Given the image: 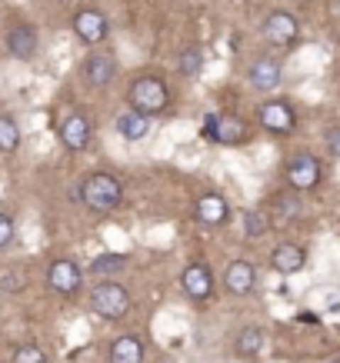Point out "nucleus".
I'll use <instances>...</instances> for the list:
<instances>
[{
	"label": "nucleus",
	"instance_id": "nucleus-21",
	"mask_svg": "<svg viewBox=\"0 0 340 363\" xmlns=\"http://www.w3.org/2000/svg\"><path fill=\"white\" fill-rule=\"evenodd\" d=\"M127 253H100V257H94L90 260V274L100 277V280H110L114 274H121V270H127Z\"/></svg>",
	"mask_w": 340,
	"mask_h": 363
},
{
	"label": "nucleus",
	"instance_id": "nucleus-6",
	"mask_svg": "<svg viewBox=\"0 0 340 363\" xmlns=\"http://www.w3.org/2000/svg\"><path fill=\"white\" fill-rule=\"evenodd\" d=\"M80 284H84V270H80L74 260H67V257L50 260V267H47V286H50L54 294H60V297H74V294L80 290Z\"/></svg>",
	"mask_w": 340,
	"mask_h": 363
},
{
	"label": "nucleus",
	"instance_id": "nucleus-18",
	"mask_svg": "<svg viewBox=\"0 0 340 363\" xmlns=\"http://www.w3.org/2000/svg\"><path fill=\"white\" fill-rule=\"evenodd\" d=\"M110 363H143V343L137 333H124L110 343Z\"/></svg>",
	"mask_w": 340,
	"mask_h": 363
},
{
	"label": "nucleus",
	"instance_id": "nucleus-22",
	"mask_svg": "<svg viewBox=\"0 0 340 363\" xmlns=\"http://www.w3.org/2000/svg\"><path fill=\"white\" fill-rule=\"evenodd\" d=\"M21 147V123L11 113H0V154H13Z\"/></svg>",
	"mask_w": 340,
	"mask_h": 363
},
{
	"label": "nucleus",
	"instance_id": "nucleus-24",
	"mask_svg": "<svg viewBox=\"0 0 340 363\" xmlns=\"http://www.w3.org/2000/svg\"><path fill=\"white\" fill-rule=\"evenodd\" d=\"M270 227V213L267 210H243V233L247 237H263Z\"/></svg>",
	"mask_w": 340,
	"mask_h": 363
},
{
	"label": "nucleus",
	"instance_id": "nucleus-29",
	"mask_svg": "<svg viewBox=\"0 0 340 363\" xmlns=\"http://www.w3.org/2000/svg\"><path fill=\"white\" fill-rule=\"evenodd\" d=\"M330 363H340V360H330Z\"/></svg>",
	"mask_w": 340,
	"mask_h": 363
},
{
	"label": "nucleus",
	"instance_id": "nucleus-10",
	"mask_svg": "<svg viewBox=\"0 0 340 363\" xmlns=\"http://www.w3.org/2000/svg\"><path fill=\"white\" fill-rule=\"evenodd\" d=\"M57 137H60V143H64L70 154H80V150H87V143H90V121L84 113L70 111L64 121L57 123Z\"/></svg>",
	"mask_w": 340,
	"mask_h": 363
},
{
	"label": "nucleus",
	"instance_id": "nucleus-28",
	"mask_svg": "<svg viewBox=\"0 0 340 363\" xmlns=\"http://www.w3.org/2000/svg\"><path fill=\"white\" fill-rule=\"evenodd\" d=\"M327 147H330V150H334V154L340 157V127H334V130L327 133Z\"/></svg>",
	"mask_w": 340,
	"mask_h": 363
},
{
	"label": "nucleus",
	"instance_id": "nucleus-3",
	"mask_svg": "<svg viewBox=\"0 0 340 363\" xmlns=\"http://www.w3.org/2000/svg\"><path fill=\"white\" fill-rule=\"evenodd\" d=\"M90 310L104 320L127 317V310H131V294H127V286L117 284V280H100V284L90 290Z\"/></svg>",
	"mask_w": 340,
	"mask_h": 363
},
{
	"label": "nucleus",
	"instance_id": "nucleus-17",
	"mask_svg": "<svg viewBox=\"0 0 340 363\" xmlns=\"http://www.w3.org/2000/svg\"><path fill=\"white\" fill-rule=\"evenodd\" d=\"M304 264H307V253L300 250L297 243H280V247L270 253V267H274L277 274H284V277L300 274Z\"/></svg>",
	"mask_w": 340,
	"mask_h": 363
},
{
	"label": "nucleus",
	"instance_id": "nucleus-15",
	"mask_svg": "<svg viewBox=\"0 0 340 363\" xmlns=\"http://www.w3.org/2000/svg\"><path fill=\"white\" fill-rule=\"evenodd\" d=\"M107 30H110V23H107V17L100 11H77L74 13V33H77L84 44H104V37H107Z\"/></svg>",
	"mask_w": 340,
	"mask_h": 363
},
{
	"label": "nucleus",
	"instance_id": "nucleus-20",
	"mask_svg": "<svg viewBox=\"0 0 340 363\" xmlns=\"http://www.w3.org/2000/svg\"><path fill=\"white\" fill-rule=\"evenodd\" d=\"M263 343H267V337H263L261 327H243V330L234 337V350H237V357H261Z\"/></svg>",
	"mask_w": 340,
	"mask_h": 363
},
{
	"label": "nucleus",
	"instance_id": "nucleus-27",
	"mask_svg": "<svg viewBox=\"0 0 340 363\" xmlns=\"http://www.w3.org/2000/svg\"><path fill=\"white\" fill-rule=\"evenodd\" d=\"M277 210H280V220H294L300 203H297L294 194H280V197H277Z\"/></svg>",
	"mask_w": 340,
	"mask_h": 363
},
{
	"label": "nucleus",
	"instance_id": "nucleus-25",
	"mask_svg": "<svg viewBox=\"0 0 340 363\" xmlns=\"http://www.w3.org/2000/svg\"><path fill=\"white\" fill-rule=\"evenodd\" d=\"M11 363H47V353L40 343H21V347L13 350Z\"/></svg>",
	"mask_w": 340,
	"mask_h": 363
},
{
	"label": "nucleus",
	"instance_id": "nucleus-23",
	"mask_svg": "<svg viewBox=\"0 0 340 363\" xmlns=\"http://www.w3.org/2000/svg\"><path fill=\"white\" fill-rule=\"evenodd\" d=\"M200 67H204V54H200V47H184V50L177 54V70H180L184 77H197Z\"/></svg>",
	"mask_w": 340,
	"mask_h": 363
},
{
	"label": "nucleus",
	"instance_id": "nucleus-7",
	"mask_svg": "<svg viewBox=\"0 0 340 363\" xmlns=\"http://www.w3.org/2000/svg\"><path fill=\"white\" fill-rule=\"evenodd\" d=\"M80 77H84L87 87L107 90L110 84H114V77H117V60H114V54H110V50H94V54H87V60L80 67Z\"/></svg>",
	"mask_w": 340,
	"mask_h": 363
},
{
	"label": "nucleus",
	"instance_id": "nucleus-1",
	"mask_svg": "<svg viewBox=\"0 0 340 363\" xmlns=\"http://www.w3.org/2000/svg\"><path fill=\"white\" fill-rule=\"evenodd\" d=\"M80 200H84V207L94 210V213H110V210L121 207L124 187L114 174H107V170H94V174H87L84 177V184H80Z\"/></svg>",
	"mask_w": 340,
	"mask_h": 363
},
{
	"label": "nucleus",
	"instance_id": "nucleus-19",
	"mask_svg": "<svg viewBox=\"0 0 340 363\" xmlns=\"http://www.w3.org/2000/svg\"><path fill=\"white\" fill-rule=\"evenodd\" d=\"M114 127H117V133H121L124 140L137 143V140H143V137H147V130H150V117H143V113H137V111H131V107H127V111L117 117V123H114Z\"/></svg>",
	"mask_w": 340,
	"mask_h": 363
},
{
	"label": "nucleus",
	"instance_id": "nucleus-12",
	"mask_svg": "<svg viewBox=\"0 0 340 363\" xmlns=\"http://www.w3.org/2000/svg\"><path fill=\"white\" fill-rule=\"evenodd\" d=\"M247 80H251L253 90L270 94V90L280 87V80H284V67H280V60H274V57H257V60L247 67Z\"/></svg>",
	"mask_w": 340,
	"mask_h": 363
},
{
	"label": "nucleus",
	"instance_id": "nucleus-9",
	"mask_svg": "<svg viewBox=\"0 0 340 363\" xmlns=\"http://www.w3.org/2000/svg\"><path fill=\"white\" fill-rule=\"evenodd\" d=\"M257 121H261L263 130H270V133H294L297 113L287 100H267V104H261V111H257Z\"/></svg>",
	"mask_w": 340,
	"mask_h": 363
},
{
	"label": "nucleus",
	"instance_id": "nucleus-26",
	"mask_svg": "<svg viewBox=\"0 0 340 363\" xmlns=\"http://www.w3.org/2000/svg\"><path fill=\"white\" fill-rule=\"evenodd\" d=\"M13 237H17V223H13V217L7 210H0V250H7L13 243Z\"/></svg>",
	"mask_w": 340,
	"mask_h": 363
},
{
	"label": "nucleus",
	"instance_id": "nucleus-11",
	"mask_svg": "<svg viewBox=\"0 0 340 363\" xmlns=\"http://www.w3.org/2000/svg\"><path fill=\"white\" fill-rule=\"evenodd\" d=\"M180 286H184V294L190 300H210V294H214V274H210L207 264H200V260H194V264L184 267V274H180Z\"/></svg>",
	"mask_w": 340,
	"mask_h": 363
},
{
	"label": "nucleus",
	"instance_id": "nucleus-16",
	"mask_svg": "<svg viewBox=\"0 0 340 363\" xmlns=\"http://www.w3.org/2000/svg\"><path fill=\"white\" fill-rule=\"evenodd\" d=\"M194 213H197V220L204 227H220V223L231 217V207H227V200L220 197V194H204L194 203Z\"/></svg>",
	"mask_w": 340,
	"mask_h": 363
},
{
	"label": "nucleus",
	"instance_id": "nucleus-4",
	"mask_svg": "<svg viewBox=\"0 0 340 363\" xmlns=\"http://www.w3.org/2000/svg\"><path fill=\"white\" fill-rule=\"evenodd\" d=\"M284 177H287V187L294 194H307V190H314L320 184V160L310 150H300V154L290 157Z\"/></svg>",
	"mask_w": 340,
	"mask_h": 363
},
{
	"label": "nucleus",
	"instance_id": "nucleus-14",
	"mask_svg": "<svg viewBox=\"0 0 340 363\" xmlns=\"http://www.w3.org/2000/svg\"><path fill=\"white\" fill-rule=\"evenodd\" d=\"M297 33H300V23H297L294 13H287V11H274L267 21H263V37H267L274 47L294 44Z\"/></svg>",
	"mask_w": 340,
	"mask_h": 363
},
{
	"label": "nucleus",
	"instance_id": "nucleus-13",
	"mask_svg": "<svg viewBox=\"0 0 340 363\" xmlns=\"http://www.w3.org/2000/svg\"><path fill=\"white\" fill-rule=\"evenodd\" d=\"M253 284H257V270H253L251 260L237 257V260L227 264V270H224V290L231 297H247L253 290Z\"/></svg>",
	"mask_w": 340,
	"mask_h": 363
},
{
	"label": "nucleus",
	"instance_id": "nucleus-8",
	"mask_svg": "<svg viewBox=\"0 0 340 363\" xmlns=\"http://www.w3.org/2000/svg\"><path fill=\"white\" fill-rule=\"evenodd\" d=\"M204 137L217 143H243L247 140V123L241 117H234V113H207L204 117Z\"/></svg>",
	"mask_w": 340,
	"mask_h": 363
},
{
	"label": "nucleus",
	"instance_id": "nucleus-2",
	"mask_svg": "<svg viewBox=\"0 0 340 363\" xmlns=\"http://www.w3.org/2000/svg\"><path fill=\"white\" fill-rule=\"evenodd\" d=\"M127 100H131V111L143 113V117H157V113L167 111L170 90H167V84L157 77V74H143V77H137L131 84Z\"/></svg>",
	"mask_w": 340,
	"mask_h": 363
},
{
	"label": "nucleus",
	"instance_id": "nucleus-5",
	"mask_svg": "<svg viewBox=\"0 0 340 363\" xmlns=\"http://www.w3.org/2000/svg\"><path fill=\"white\" fill-rule=\"evenodd\" d=\"M4 47L13 60H33L37 50H40V37H37V27L27 21H13L7 30H4Z\"/></svg>",
	"mask_w": 340,
	"mask_h": 363
}]
</instances>
